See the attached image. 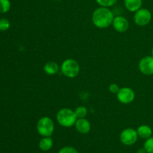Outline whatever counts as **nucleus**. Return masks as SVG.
<instances>
[{"label":"nucleus","instance_id":"f257e3e1","mask_svg":"<svg viewBox=\"0 0 153 153\" xmlns=\"http://www.w3.org/2000/svg\"><path fill=\"white\" fill-rule=\"evenodd\" d=\"M92 22L97 28L104 29L112 25L114 16L109 7H100L94 10L92 13Z\"/></svg>","mask_w":153,"mask_h":153},{"label":"nucleus","instance_id":"f03ea898","mask_svg":"<svg viewBox=\"0 0 153 153\" xmlns=\"http://www.w3.org/2000/svg\"><path fill=\"white\" fill-rule=\"evenodd\" d=\"M77 119L74 111L68 108H63L60 109L56 114L58 123L65 128H70L75 126Z\"/></svg>","mask_w":153,"mask_h":153},{"label":"nucleus","instance_id":"7ed1b4c3","mask_svg":"<svg viewBox=\"0 0 153 153\" xmlns=\"http://www.w3.org/2000/svg\"><path fill=\"white\" fill-rule=\"evenodd\" d=\"M61 71L67 78L74 79L80 73V65L73 58H67L61 64Z\"/></svg>","mask_w":153,"mask_h":153},{"label":"nucleus","instance_id":"20e7f679","mask_svg":"<svg viewBox=\"0 0 153 153\" xmlns=\"http://www.w3.org/2000/svg\"><path fill=\"white\" fill-rule=\"evenodd\" d=\"M36 128L42 137H51L55 131V123L49 117H43L37 120Z\"/></svg>","mask_w":153,"mask_h":153},{"label":"nucleus","instance_id":"39448f33","mask_svg":"<svg viewBox=\"0 0 153 153\" xmlns=\"http://www.w3.org/2000/svg\"><path fill=\"white\" fill-rule=\"evenodd\" d=\"M133 19L134 23L138 26H145L152 20V13L148 9L141 7L134 12Z\"/></svg>","mask_w":153,"mask_h":153},{"label":"nucleus","instance_id":"423d86ee","mask_svg":"<svg viewBox=\"0 0 153 153\" xmlns=\"http://www.w3.org/2000/svg\"><path fill=\"white\" fill-rule=\"evenodd\" d=\"M137 130L132 128H127L123 130L120 135V140L126 146H131L137 142L138 139Z\"/></svg>","mask_w":153,"mask_h":153},{"label":"nucleus","instance_id":"0eeeda50","mask_svg":"<svg viewBox=\"0 0 153 153\" xmlns=\"http://www.w3.org/2000/svg\"><path fill=\"white\" fill-rule=\"evenodd\" d=\"M117 95V99L118 101L122 104H130L135 99V93L128 87L120 88Z\"/></svg>","mask_w":153,"mask_h":153},{"label":"nucleus","instance_id":"6e6552de","mask_svg":"<svg viewBox=\"0 0 153 153\" xmlns=\"http://www.w3.org/2000/svg\"><path fill=\"white\" fill-rule=\"evenodd\" d=\"M139 70L145 76L153 75V57L148 55L142 58L138 64Z\"/></svg>","mask_w":153,"mask_h":153},{"label":"nucleus","instance_id":"1a4fd4ad","mask_svg":"<svg viewBox=\"0 0 153 153\" xmlns=\"http://www.w3.org/2000/svg\"><path fill=\"white\" fill-rule=\"evenodd\" d=\"M111 25L116 31L123 33L126 32L129 28V22L125 16H117L114 17Z\"/></svg>","mask_w":153,"mask_h":153},{"label":"nucleus","instance_id":"9d476101","mask_svg":"<svg viewBox=\"0 0 153 153\" xmlns=\"http://www.w3.org/2000/svg\"><path fill=\"white\" fill-rule=\"evenodd\" d=\"M75 128L81 134H88L91 129V122L86 118H78L75 123Z\"/></svg>","mask_w":153,"mask_h":153},{"label":"nucleus","instance_id":"9b49d317","mask_svg":"<svg viewBox=\"0 0 153 153\" xmlns=\"http://www.w3.org/2000/svg\"><path fill=\"white\" fill-rule=\"evenodd\" d=\"M43 70L47 75L53 76V75L57 74L59 70H61V67L58 63L55 61H48L44 64Z\"/></svg>","mask_w":153,"mask_h":153},{"label":"nucleus","instance_id":"f8f14e48","mask_svg":"<svg viewBox=\"0 0 153 153\" xmlns=\"http://www.w3.org/2000/svg\"><path fill=\"white\" fill-rule=\"evenodd\" d=\"M143 0H124L126 8L130 12H136L142 7Z\"/></svg>","mask_w":153,"mask_h":153},{"label":"nucleus","instance_id":"ddd939ff","mask_svg":"<svg viewBox=\"0 0 153 153\" xmlns=\"http://www.w3.org/2000/svg\"><path fill=\"white\" fill-rule=\"evenodd\" d=\"M137 135L139 137L142 139H148L149 137H152V129L150 126L147 125H140L137 127Z\"/></svg>","mask_w":153,"mask_h":153},{"label":"nucleus","instance_id":"4468645a","mask_svg":"<svg viewBox=\"0 0 153 153\" xmlns=\"http://www.w3.org/2000/svg\"><path fill=\"white\" fill-rule=\"evenodd\" d=\"M53 146V140L51 137H43V138L39 142V148L42 151H49L52 149Z\"/></svg>","mask_w":153,"mask_h":153},{"label":"nucleus","instance_id":"2eb2a0df","mask_svg":"<svg viewBox=\"0 0 153 153\" xmlns=\"http://www.w3.org/2000/svg\"><path fill=\"white\" fill-rule=\"evenodd\" d=\"M75 114H76L77 118H85L88 115V108L85 106L79 105L74 110Z\"/></svg>","mask_w":153,"mask_h":153},{"label":"nucleus","instance_id":"dca6fc26","mask_svg":"<svg viewBox=\"0 0 153 153\" xmlns=\"http://www.w3.org/2000/svg\"><path fill=\"white\" fill-rule=\"evenodd\" d=\"M11 3L10 0H0V13H5L10 10Z\"/></svg>","mask_w":153,"mask_h":153},{"label":"nucleus","instance_id":"f3484780","mask_svg":"<svg viewBox=\"0 0 153 153\" xmlns=\"http://www.w3.org/2000/svg\"><path fill=\"white\" fill-rule=\"evenodd\" d=\"M96 1L100 7H110L114 5L117 0H96Z\"/></svg>","mask_w":153,"mask_h":153},{"label":"nucleus","instance_id":"a211bd4d","mask_svg":"<svg viewBox=\"0 0 153 153\" xmlns=\"http://www.w3.org/2000/svg\"><path fill=\"white\" fill-rule=\"evenodd\" d=\"M143 148L146 149L147 153H153V137L146 139L143 144Z\"/></svg>","mask_w":153,"mask_h":153},{"label":"nucleus","instance_id":"6ab92c4d","mask_svg":"<svg viewBox=\"0 0 153 153\" xmlns=\"http://www.w3.org/2000/svg\"><path fill=\"white\" fill-rule=\"evenodd\" d=\"M10 27V22L9 19L6 18L0 19V31H5L8 30Z\"/></svg>","mask_w":153,"mask_h":153},{"label":"nucleus","instance_id":"aec40b11","mask_svg":"<svg viewBox=\"0 0 153 153\" xmlns=\"http://www.w3.org/2000/svg\"><path fill=\"white\" fill-rule=\"evenodd\" d=\"M58 153H79L77 149L73 146H64L61 148Z\"/></svg>","mask_w":153,"mask_h":153},{"label":"nucleus","instance_id":"412c9836","mask_svg":"<svg viewBox=\"0 0 153 153\" xmlns=\"http://www.w3.org/2000/svg\"><path fill=\"white\" fill-rule=\"evenodd\" d=\"M120 88L119 87V85L116 83H111L108 87V90L111 94H117L118 93V91H120Z\"/></svg>","mask_w":153,"mask_h":153},{"label":"nucleus","instance_id":"4be33fe9","mask_svg":"<svg viewBox=\"0 0 153 153\" xmlns=\"http://www.w3.org/2000/svg\"><path fill=\"white\" fill-rule=\"evenodd\" d=\"M137 153H147V152H146V149H145L144 148H140V149H139L138 150H137Z\"/></svg>","mask_w":153,"mask_h":153},{"label":"nucleus","instance_id":"5701e85b","mask_svg":"<svg viewBox=\"0 0 153 153\" xmlns=\"http://www.w3.org/2000/svg\"><path fill=\"white\" fill-rule=\"evenodd\" d=\"M151 53H152V56L153 57V47H152V51H151Z\"/></svg>","mask_w":153,"mask_h":153}]
</instances>
